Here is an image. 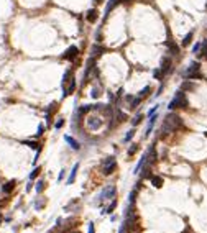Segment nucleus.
Instances as JSON below:
<instances>
[{
  "label": "nucleus",
  "instance_id": "f8f14e48",
  "mask_svg": "<svg viewBox=\"0 0 207 233\" xmlns=\"http://www.w3.org/2000/svg\"><path fill=\"white\" fill-rule=\"evenodd\" d=\"M64 141H66L67 145H69L71 148H72V150H76V151L81 150V145H79V143L76 141V140H74L72 136H69V135H64Z\"/></svg>",
  "mask_w": 207,
  "mask_h": 233
},
{
  "label": "nucleus",
  "instance_id": "1a4fd4ad",
  "mask_svg": "<svg viewBox=\"0 0 207 233\" xmlns=\"http://www.w3.org/2000/svg\"><path fill=\"white\" fill-rule=\"evenodd\" d=\"M173 63H171V59L169 58H163L161 59V66H160V69H161V72H163V76H168L173 69Z\"/></svg>",
  "mask_w": 207,
  "mask_h": 233
},
{
  "label": "nucleus",
  "instance_id": "e433bc0d",
  "mask_svg": "<svg viewBox=\"0 0 207 233\" xmlns=\"http://www.w3.org/2000/svg\"><path fill=\"white\" fill-rule=\"evenodd\" d=\"M158 107H160V105H156V107H153V108H151V110H150V112H148V117H151V115H155V113H156V112H158Z\"/></svg>",
  "mask_w": 207,
  "mask_h": 233
},
{
  "label": "nucleus",
  "instance_id": "c03bdc74",
  "mask_svg": "<svg viewBox=\"0 0 207 233\" xmlns=\"http://www.w3.org/2000/svg\"><path fill=\"white\" fill-rule=\"evenodd\" d=\"M123 2H128V0H117V4H123Z\"/></svg>",
  "mask_w": 207,
  "mask_h": 233
},
{
  "label": "nucleus",
  "instance_id": "20e7f679",
  "mask_svg": "<svg viewBox=\"0 0 207 233\" xmlns=\"http://www.w3.org/2000/svg\"><path fill=\"white\" fill-rule=\"evenodd\" d=\"M102 166H104V174L105 176H110L113 172V171L117 169V161L113 156H108V158H105L102 161Z\"/></svg>",
  "mask_w": 207,
  "mask_h": 233
},
{
  "label": "nucleus",
  "instance_id": "423d86ee",
  "mask_svg": "<svg viewBox=\"0 0 207 233\" xmlns=\"http://www.w3.org/2000/svg\"><path fill=\"white\" fill-rule=\"evenodd\" d=\"M79 54V49L77 46H69L66 51H64V54H62V58L66 59V61H76V58H77Z\"/></svg>",
  "mask_w": 207,
  "mask_h": 233
},
{
  "label": "nucleus",
  "instance_id": "a878e982",
  "mask_svg": "<svg viewBox=\"0 0 207 233\" xmlns=\"http://www.w3.org/2000/svg\"><path fill=\"white\" fill-rule=\"evenodd\" d=\"M192 89H194V84L191 82V80L182 82V85H181V90H192Z\"/></svg>",
  "mask_w": 207,
  "mask_h": 233
},
{
  "label": "nucleus",
  "instance_id": "cd10ccee",
  "mask_svg": "<svg viewBox=\"0 0 207 233\" xmlns=\"http://www.w3.org/2000/svg\"><path fill=\"white\" fill-rule=\"evenodd\" d=\"M141 120H143V113H138V115H137V117H135V118L132 120V125H133V126L140 125V123H141Z\"/></svg>",
  "mask_w": 207,
  "mask_h": 233
},
{
  "label": "nucleus",
  "instance_id": "a18cd8bd",
  "mask_svg": "<svg viewBox=\"0 0 207 233\" xmlns=\"http://www.w3.org/2000/svg\"><path fill=\"white\" fill-rule=\"evenodd\" d=\"M95 4H102V0H94Z\"/></svg>",
  "mask_w": 207,
  "mask_h": 233
},
{
  "label": "nucleus",
  "instance_id": "bb28decb",
  "mask_svg": "<svg viewBox=\"0 0 207 233\" xmlns=\"http://www.w3.org/2000/svg\"><path fill=\"white\" fill-rule=\"evenodd\" d=\"M140 104H141V99H140V97H133L132 102H130V108H137Z\"/></svg>",
  "mask_w": 207,
  "mask_h": 233
},
{
  "label": "nucleus",
  "instance_id": "c9c22d12",
  "mask_svg": "<svg viewBox=\"0 0 207 233\" xmlns=\"http://www.w3.org/2000/svg\"><path fill=\"white\" fill-rule=\"evenodd\" d=\"M62 125H64V120H62V118H59V120L56 121V125H54V126H56V130H59V128H62Z\"/></svg>",
  "mask_w": 207,
  "mask_h": 233
},
{
  "label": "nucleus",
  "instance_id": "4c0bfd02",
  "mask_svg": "<svg viewBox=\"0 0 207 233\" xmlns=\"http://www.w3.org/2000/svg\"><path fill=\"white\" fill-rule=\"evenodd\" d=\"M87 233H95V227H94V223H92V222L89 223V232H87Z\"/></svg>",
  "mask_w": 207,
  "mask_h": 233
},
{
  "label": "nucleus",
  "instance_id": "6e6552de",
  "mask_svg": "<svg viewBox=\"0 0 207 233\" xmlns=\"http://www.w3.org/2000/svg\"><path fill=\"white\" fill-rule=\"evenodd\" d=\"M156 159H158V154H156V151H155V146L151 145L148 148V151H146V164H148V166H153L155 162H156Z\"/></svg>",
  "mask_w": 207,
  "mask_h": 233
},
{
  "label": "nucleus",
  "instance_id": "49530a36",
  "mask_svg": "<svg viewBox=\"0 0 207 233\" xmlns=\"http://www.w3.org/2000/svg\"><path fill=\"white\" fill-rule=\"evenodd\" d=\"M2 220H4V218H2V215H0V223H2Z\"/></svg>",
  "mask_w": 207,
  "mask_h": 233
},
{
  "label": "nucleus",
  "instance_id": "79ce46f5",
  "mask_svg": "<svg viewBox=\"0 0 207 233\" xmlns=\"http://www.w3.org/2000/svg\"><path fill=\"white\" fill-rule=\"evenodd\" d=\"M62 177H64V171H61V172H59V176H58V181H62Z\"/></svg>",
  "mask_w": 207,
  "mask_h": 233
},
{
  "label": "nucleus",
  "instance_id": "473e14b6",
  "mask_svg": "<svg viewBox=\"0 0 207 233\" xmlns=\"http://www.w3.org/2000/svg\"><path fill=\"white\" fill-rule=\"evenodd\" d=\"M38 172H40V166H38V167H35V169L31 171V172H30V179H35V177L38 176Z\"/></svg>",
  "mask_w": 207,
  "mask_h": 233
},
{
  "label": "nucleus",
  "instance_id": "b1692460",
  "mask_svg": "<svg viewBox=\"0 0 207 233\" xmlns=\"http://www.w3.org/2000/svg\"><path fill=\"white\" fill-rule=\"evenodd\" d=\"M153 77H155L156 80H163V79H164V76H163V72H161V69H160V67H156V69L153 71Z\"/></svg>",
  "mask_w": 207,
  "mask_h": 233
},
{
  "label": "nucleus",
  "instance_id": "f03ea898",
  "mask_svg": "<svg viewBox=\"0 0 207 233\" xmlns=\"http://www.w3.org/2000/svg\"><path fill=\"white\" fill-rule=\"evenodd\" d=\"M187 99H186V94H184V90H178L176 92V95H174V99L169 102V105H168V108L169 110H176V108H187Z\"/></svg>",
  "mask_w": 207,
  "mask_h": 233
},
{
  "label": "nucleus",
  "instance_id": "393cba45",
  "mask_svg": "<svg viewBox=\"0 0 207 233\" xmlns=\"http://www.w3.org/2000/svg\"><path fill=\"white\" fill-rule=\"evenodd\" d=\"M150 92H151V87H150V85H146V87H143L140 92H138V97H140V99H143V97L148 95Z\"/></svg>",
  "mask_w": 207,
  "mask_h": 233
},
{
  "label": "nucleus",
  "instance_id": "f3484780",
  "mask_svg": "<svg viewBox=\"0 0 207 233\" xmlns=\"http://www.w3.org/2000/svg\"><path fill=\"white\" fill-rule=\"evenodd\" d=\"M150 179H151V184H153V187H156V189L163 187V177H160V176H151Z\"/></svg>",
  "mask_w": 207,
  "mask_h": 233
},
{
  "label": "nucleus",
  "instance_id": "5701e85b",
  "mask_svg": "<svg viewBox=\"0 0 207 233\" xmlns=\"http://www.w3.org/2000/svg\"><path fill=\"white\" fill-rule=\"evenodd\" d=\"M192 36H194V33H192V31H189V33L184 36V40H182V46H189L191 41H192Z\"/></svg>",
  "mask_w": 207,
  "mask_h": 233
},
{
  "label": "nucleus",
  "instance_id": "ea45409f",
  "mask_svg": "<svg viewBox=\"0 0 207 233\" xmlns=\"http://www.w3.org/2000/svg\"><path fill=\"white\" fill-rule=\"evenodd\" d=\"M132 99H133V95H125V102H128V104L132 102Z\"/></svg>",
  "mask_w": 207,
  "mask_h": 233
},
{
  "label": "nucleus",
  "instance_id": "f704fd0d",
  "mask_svg": "<svg viewBox=\"0 0 207 233\" xmlns=\"http://www.w3.org/2000/svg\"><path fill=\"white\" fill-rule=\"evenodd\" d=\"M137 150H138V146L137 145H132V148L128 150V154H130V156H133V154L137 153Z\"/></svg>",
  "mask_w": 207,
  "mask_h": 233
},
{
  "label": "nucleus",
  "instance_id": "39448f33",
  "mask_svg": "<svg viewBox=\"0 0 207 233\" xmlns=\"http://www.w3.org/2000/svg\"><path fill=\"white\" fill-rule=\"evenodd\" d=\"M115 196H117V189H115V186L108 184L107 187H105L102 192H100L99 200H100V202H105V200H108V199H115Z\"/></svg>",
  "mask_w": 207,
  "mask_h": 233
},
{
  "label": "nucleus",
  "instance_id": "72a5a7b5",
  "mask_svg": "<svg viewBox=\"0 0 207 233\" xmlns=\"http://www.w3.org/2000/svg\"><path fill=\"white\" fill-rule=\"evenodd\" d=\"M43 131H45V125H40V126H38V131H36V135H35V136H36V138H38V136H41Z\"/></svg>",
  "mask_w": 207,
  "mask_h": 233
},
{
  "label": "nucleus",
  "instance_id": "9d476101",
  "mask_svg": "<svg viewBox=\"0 0 207 233\" xmlns=\"http://www.w3.org/2000/svg\"><path fill=\"white\" fill-rule=\"evenodd\" d=\"M166 46L169 48V54H174V56H179V53H181V48H179L176 43L171 40L169 33H168V41H166Z\"/></svg>",
  "mask_w": 207,
  "mask_h": 233
},
{
  "label": "nucleus",
  "instance_id": "7c9ffc66",
  "mask_svg": "<svg viewBox=\"0 0 207 233\" xmlns=\"http://www.w3.org/2000/svg\"><path fill=\"white\" fill-rule=\"evenodd\" d=\"M133 136H135V128H132V130H130V131H128V133H127V136L123 138V141H125V143H128V141H130V140H132Z\"/></svg>",
  "mask_w": 207,
  "mask_h": 233
},
{
  "label": "nucleus",
  "instance_id": "dca6fc26",
  "mask_svg": "<svg viewBox=\"0 0 207 233\" xmlns=\"http://www.w3.org/2000/svg\"><path fill=\"white\" fill-rule=\"evenodd\" d=\"M156 120H158V113H156V115H151V117H150V120H148V128H146V133H145L146 136H148V135L151 133V130H153L155 121H156Z\"/></svg>",
  "mask_w": 207,
  "mask_h": 233
},
{
  "label": "nucleus",
  "instance_id": "0eeeda50",
  "mask_svg": "<svg viewBox=\"0 0 207 233\" xmlns=\"http://www.w3.org/2000/svg\"><path fill=\"white\" fill-rule=\"evenodd\" d=\"M102 123L104 121L100 120L99 117H89L87 118V126L92 130V131H95V130H99L100 126H102Z\"/></svg>",
  "mask_w": 207,
  "mask_h": 233
},
{
  "label": "nucleus",
  "instance_id": "aec40b11",
  "mask_svg": "<svg viewBox=\"0 0 207 233\" xmlns=\"http://www.w3.org/2000/svg\"><path fill=\"white\" fill-rule=\"evenodd\" d=\"M77 169H79V162L72 166V171H71V174H69V179H67V184H72V182H74V177H76V172H77Z\"/></svg>",
  "mask_w": 207,
  "mask_h": 233
},
{
  "label": "nucleus",
  "instance_id": "37998d69",
  "mask_svg": "<svg viewBox=\"0 0 207 233\" xmlns=\"http://www.w3.org/2000/svg\"><path fill=\"white\" fill-rule=\"evenodd\" d=\"M161 92H163V85L160 89H158V92H156V95H161Z\"/></svg>",
  "mask_w": 207,
  "mask_h": 233
},
{
  "label": "nucleus",
  "instance_id": "412c9836",
  "mask_svg": "<svg viewBox=\"0 0 207 233\" xmlns=\"http://www.w3.org/2000/svg\"><path fill=\"white\" fill-rule=\"evenodd\" d=\"M115 207H117V199H112V202L108 204L107 208H104V212H102V213H112L113 210H115Z\"/></svg>",
  "mask_w": 207,
  "mask_h": 233
},
{
  "label": "nucleus",
  "instance_id": "c756f323",
  "mask_svg": "<svg viewBox=\"0 0 207 233\" xmlns=\"http://www.w3.org/2000/svg\"><path fill=\"white\" fill-rule=\"evenodd\" d=\"M23 145L30 146V148H33V150H38V148H40V145H38V143H35V141H30V140H25V141H23Z\"/></svg>",
  "mask_w": 207,
  "mask_h": 233
},
{
  "label": "nucleus",
  "instance_id": "2f4dec72",
  "mask_svg": "<svg viewBox=\"0 0 207 233\" xmlns=\"http://www.w3.org/2000/svg\"><path fill=\"white\" fill-rule=\"evenodd\" d=\"M201 46H202V43H196V44L192 46V53H194V54H199V51H201Z\"/></svg>",
  "mask_w": 207,
  "mask_h": 233
},
{
  "label": "nucleus",
  "instance_id": "9b49d317",
  "mask_svg": "<svg viewBox=\"0 0 207 233\" xmlns=\"http://www.w3.org/2000/svg\"><path fill=\"white\" fill-rule=\"evenodd\" d=\"M74 90H76V77H72V79H71V82L67 84V87L62 89V99H64V97H67V95H71Z\"/></svg>",
  "mask_w": 207,
  "mask_h": 233
},
{
  "label": "nucleus",
  "instance_id": "f257e3e1",
  "mask_svg": "<svg viewBox=\"0 0 207 233\" xmlns=\"http://www.w3.org/2000/svg\"><path fill=\"white\" fill-rule=\"evenodd\" d=\"M181 126H182L181 117L176 115V113H173V112L168 113V115H166L164 123H163V128H161V138L168 136L171 131H176V130H179Z\"/></svg>",
  "mask_w": 207,
  "mask_h": 233
},
{
  "label": "nucleus",
  "instance_id": "4be33fe9",
  "mask_svg": "<svg viewBox=\"0 0 207 233\" xmlns=\"http://www.w3.org/2000/svg\"><path fill=\"white\" fill-rule=\"evenodd\" d=\"M137 194H138V189L135 187L132 192H130V196H128V204L130 205H135V199H137Z\"/></svg>",
  "mask_w": 207,
  "mask_h": 233
},
{
  "label": "nucleus",
  "instance_id": "7ed1b4c3",
  "mask_svg": "<svg viewBox=\"0 0 207 233\" xmlns=\"http://www.w3.org/2000/svg\"><path fill=\"white\" fill-rule=\"evenodd\" d=\"M184 77L189 80H194V79H202V74H201V64L197 61H192L189 64L186 71H184Z\"/></svg>",
  "mask_w": 207,
  "mask_h": 233
},
{
  "label": "nucleus",
  "instance_id": "58836bf2",
  "mask_svg": "<svg viewBox=\"0 0 207 233\" xmlns=\"http://www.w3.org/2000/svg\"><path fill=\"white\" fill-rule=\"evenodd\" d=\"M99 95H100V94H99V90H97V89H92V97H95V99H97Z\"/></svg>",
  "mask_w": 207,
  "mask_h": 233
},
{
  "label": "nucleus",
  "instance_id": "2eb2a0df",
  "mask_svg": "<svg viewBox=\"0 0 207 233\" xmlns=\"http://www.w3.org/2000/svg\"><path fill=\"white\" fill-rule=\"evenodd\" d=\"M15 184H17V181L15 179H12V181H9V182H5L4 186H2V191L5 192V194H10V192L15 189Z\"/></svg>",
  "mask_w": 207,
  "mask_h": 233
},
{
  "label": "nucleus",
  "instance_id": "a211bd4d",
  "mask_svg": "<svg viewBox=\"0 0 207 233\" xmlns=\"http://www.w3.org/2000/svg\"><path fill=\"white\" fill-rule=\"evenodd\" d=\"M104 51H105V48L104 46H99V44H94L92 46V58H97V56H100V54H104Z\"/></svg>",
  "mask_w": 207,
  "mask_h": 233
},
{
  "label": "nucleus",
  "instance_id": "6ab92c4d",
  "mask_svg": "<svg viewBox=\"0 0 207 233\" xmlns=\"http://www.w3.org/2000/svg\"><path fill=\"white\" fill-rule=\"evenodd\" d=\"M199 56L204 59H207V38L202 41V46H201V51H199Z\"/></svg>",
  "mask_w": 207,
  "mask_h": 233
},
{
  "label": "nucleus",
  "instance_id": "4468645a",
  "mask_svg": "<svg viewBox=\"0 0 207 233\" xmlns=\"http://www.w3.org/2000/svg\"><path fill=\"white\" fill-rule=\"evenodd\" d=\"M97 17H99V12H97L95 8L87 10V13H86V20L89 21V23H94V21L97 20Z\"/></svg>",
  "mask_w": 207,
  "mask_h": 233
},
{
  "label": "nucleus",
  "instance_id": "a19ab883",
  "mask_svg": "<svg viewBox=\"0 0 207 233\" xmlns=\"http://www.w3.org/2000/svg\"><path fill=\"white\" fill-rule=\"evenodd\" d=\"M125 230H127V227H125V223L120 227V230H118V233H125Z\"/></svg>",
  "mask_w": 207,
  "mask_h": 233
},
{
  "label": "nucleus",
  "instance_id": "c85d7f7f",
  "mask_svg": "<svg viewBox=\"0 0 207 233\" xmlns=\"http://www.w3.org/2000/svg\"><path fill=\"white\" fill-rule=\"evenodd\" d=\"M35 189H36V192H38V194H41V192H43V189H45V181H43V179H40V181L36 182V187H35Z\"/></svg>",
  "mask_w": 207,
  "mask_h": 233
},
{
  "label": "nucleus",
  "instance_id": "ddd939ff",
  "mask_svg": "<svg viewBox=\"0 0 207 233\" xmlns=\"http://www.w3.org/2000/svg\"><path fill=\"white\" fill-rule=\"evenodd\" d=\"M74 76H72V71L71 69H67L66 72H64V76H62V80H61V87L62 89H66L67 87V84L71 82V79H72Z\"/></svg>",
  "mask_w": 207,
  "mask_h": 233
},
{
  "label": "nucleus",
  "instance_id": "de8ad7c7",
  "mask_svg": "<svg viewBox=\"0 0 207 233\" xmlns=\"http://www.w3.org/2000/svg\"><path fill=\"white\" fill-rule=\"evenodd\" d=\"M206 8H207V4H206Z\"/></svg>",
  "mask_w": 207,
  "mask_h": 233
}]
</instances>
